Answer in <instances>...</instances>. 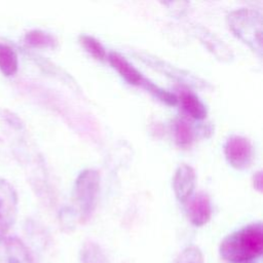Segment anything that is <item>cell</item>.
<instances>
[{
  "label": "cell",
  "instance_id": "cell-16",
  "mask_svg": "<svg viewBox=\"0 0 263 263\" xmlns=\"http://www.w3.org/2000/svg\"><path fill=\"white\" fill-rule=\"evenodd\" d=\"M174 263H204V260L198 247L189 246L176 257Z\"/></svg>",
  "mask_w": 263,
  "mask_h": 263
},
{
  "label": "cell",
  "instance_id": "cell-1",
  "mask_svg": "<svg viewBox=\"0 0 263 263\" xmlns=\"http://www.w3.org/2000/svg\"><path fill=\"white\" fill-rule=\"evenodd\" d=\"M263 251V229L260 222L236 230L220 243V257L227 262L243 263L259 258Z\"/></svg>",
  "mask_w": 263,
  "mask_h": 263
},
{
  "label": "cell",
  "instance_id": "cell-8",
  "mask_svg": "<svg viewBox=\"0 0 263 263\" xmlns=\"http://www.w3.org/2000/svg\"><path fill=\"white\" fill-rule=\"evenodd\" d=\"M108 61L112 68H114L129 84L139 85L143 83L144 78L142 74L119 53L110 52L108 55Z\"/></svg>",
  "mask_w": 263,
  "mask_h": 263
},
{
  "label": "cell",
  "instance_id": "cell-19",
  "mask_svg": "<svg viewBox=\"0 0 263 263\" xmlns=\"http://www.w3.org/2000/svg\"><path fill=\"white\" fill-rule=\"evenodd\" d=\"M262 178H261V173L258 172V174L255 176L254 178V186L257 190L261 191V188H262V182H261Z\"/></svg>",
  "mask_w": 263,
  "mask_h": 263
},
{
  "label": "cell",
  "instance_id": "cell-7",
  "mask_svg": "<svg viewBox=\"0 0 263 263\" xmlns=\"http://www.w3.org/2000/svg\"><path fill=\"white\" fill-rule=\"evenodd\" d=\"M195 187V172L188 164H181L175 173L173 188L177 199L185 203L193 193Z\"/></svg>",
  "mask_w": 263,
  "mask_h": 263
},
{
  "label": "cell",
  "instance_id": "cell-6",
  "mask_svg": "<svg viewBox=\"0 0 263 263\" xmlns=\"http://www.w3.org/2000/svg\"><path fill=\"white\" fill-rule=\"evenodd\" d=\"M186 214L189 221L197 227L206 224L212 216L210 198L204 193H197L191 196L186 202Z\"/></svg>",
  "mask_w": 263,
  "mask_h": 263
},
{
  "label": "cell",
  "instance_id": "cell-4",
  "mask_svg": "<svg viewBox=\"0 0 263 263\" xmlns=\"http://www.w3.org/2000/svg\"><path fill=\"white\" fill-rule=\"evenodd\" d=\"M224 154L232 167L238 171H243L252 163L253 146L247 138L232 136L225 143Z\"/></svg>",
  "mask_w": 263,
  "mask_h": 263
},
{
  "label": "cell",
  "instance_id": "cell-10",
  "mask_svg": "<svg viewBox=\"0 0 263 263\" xmlns=\"http://www.w3.org/2000/svg\"><path fill=\"white\" fill-rule=\"evenodd\" d=\"M18 59L15 50L8 44L0 42V72L12 76L17 72Z\"/></svg>",
  "mask_w": 263,
  "mask_h": 263
},
{
  "label": "cell",
  "instance_id": "cell-13",
  "mask_svg": "<svg viewBox=\"0 0 263 263\" xmlns=\"http://www.w3.org/2000/svg\"><path fill=\"white\" fill-rule=\"evenodd\" d=\"M80 44L96 60L103 61L106 58V50L99 40L89 35H81L79 37Z\"/></svg>",
  "mask_w": 263,
  "mask_h": 263
},
{
  "label": "cell",
  "instance_id": "cell-18",
  "mask_svg": "<svg viewBox=\"0 0 263 263\" xmlns=\"http://www.w3.org/2000/svg\"><path fill=\"white\" fill-rule=\"evenodd\" d=\"M12 225L13 223L2 212H0V242L7 237L8 230Z\"/></svg>",
  "mask_w": 263,
  "mask_h": 263
},
{
  "label": "cell",
  "instance_id": "cell-12",
  "mask_svg": "<svg viewBox=\"0 0 263 263\" xmlns=\"http://www.w3.org/2000/svg\"><path fill=\"white\" fill-rule=\"evenodd\" d=\"M183 109L194 119H203L206 116V109L199 99L191 92H183L181 96Z\"/></svg>",
  "mask_w": 263,
  "mask_h": 263
},
{
  "label": "cell",
  "instance_id": "cell-9",
  "mask_svg": "<svg viewBox=\"0 0 263 263\" xmlns=\"http://www.w3.org/2000/svg\"><path fill=\"white\" fill-rule=\"evenodd\" d=\"M0 212L14 223L17 213V195L13 187L4 179H0Z\"/></svg>",
  "mask_w": 263,
  "mask_h": 263
},
{
  "label": "cell",
  "instance_id": "cell-14",
  "mask_svg": "<svg viewBox=\"0 0 263 263\" xmlns=\"http://www.w3.org/2000/svg\"><path fill=\"white\" fill-rule=\"evenodd\" d=\"M25 42L35 47H52L54 46V39L45 32L34 30L25 35Z\"/></svg>",
  "mask_w": 263,
  "mask_h": 263
},
{
  "label": "cell",
  "instance_id": "cell-17",
  "mask_svg": "<svg viewBox=\"0 0 263 263\" xmlns=\"http://www.w3.org/2000/svg\"><path fill=\"white\" fill-rule=\"evenodd\" d=\"M145 84V87L153 95L155 96L157 99H159L161 102L167 104V105H175L178 101V99L176 98L175 95L171 93L170 91H166L164 89L159 88L158 86H156L155 84L149 82V81H143Z\"/></svg>",
  "mask_w": 263,
  "mask_h": 263
},
{
  "label": "cell",
  "instance_id": "cell-2",
  "mask_svg": "<svg viewBox=\"0 0 263 263\" xmlns=\"http://www.w3.org/2000/svg\"><path fill=\"white\" fill-rule=\"evenodd\" d=\"M228 23L237 38L253 50L261 52L262 16L260 12L247 8L235 10L228 15Z\"/></svg>",
  "mask_w": 263,
  "mask_h": 263
},
{
  "label": "cell",
  "instance_id": "cell-11",
  "mask_svg": "<svg viewBox=\"0 0 263 263\" xmlns=\"http://www.w3.org/2000/svg\"><path fill=\"white\" fill-rule=\"evenodd\" d=\"M79 263H108V258L100 245L88 240L81 246Z\"/></svg>",
  "mask_w": 263,
  "mask_h": 263
},
{
  "label": "cell",
  "instance_id": "cell-3",
  "mask_svg": "<svg viewBox=\"0 0 263 263\" xmlns=\"http://www.w3.org/2000/svg\"><path fill=\"white\" fill-rule=\"evenodd\" d=\"M100 188V175L93 170H85L75 181L74 197L79 209L80 219L85 221L95 210Z\"/></svg>",
  "mask_w": 263,
  "mask_h": 263
},
{
  "label": "cell",
  "instance_id": "cell-5",
  "mask_svg": "<svg viewBox=\"0 0 263 263\" xmlns=\"http://www.w3.org/2000/svg\"><path fill=\"white\" fill-rule=\"evenodd\" d=\"M0 263H34V260L22 239L7 236L0 242Z\"/></svg>",
  "mask_w": 263,
  "mask_h": 263
},
{
  "label": "cell",
  "instance_id": "cell-15",
  "mask_svg": "<svg viewBox=\"0 0 263 263\" xmlns=\"http://www.w3.org/2000/svg\"><path fill=\"white\" fill-rule=\"evenodd\" d=\"M175 137L178 145L183 148L189 147L193 140V135L190 126L183 120H179L176 122Z\"/></svg>",
  "mask_w": 263,
  "mask_h": 263
}]
</instances>
